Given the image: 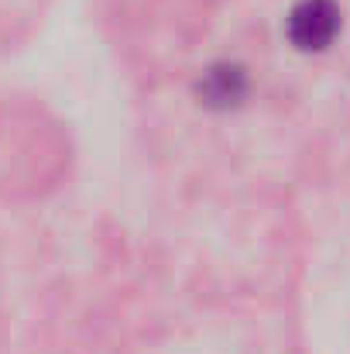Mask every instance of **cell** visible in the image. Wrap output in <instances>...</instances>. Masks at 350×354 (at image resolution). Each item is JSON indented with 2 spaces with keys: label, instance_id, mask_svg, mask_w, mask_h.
I'll list each match as a JSON object with an SVG mask.
<instances>
[{
  "label": "cell",
  "instance_id": "obj_1",
  "mask_svg": "<svg viewBox=\"0 0 350 354\" xmlns=\"http://www.w3.org/2000/svg\"><path fill=\"white\" fill-rule=\"evenodd\" d=\"M340 31V10L333 0H302L289 14V38L302 52H323Z\"/></svg>",
  "mask_w": 350,
  "mask_h": 354
},
{
  "label": "cell",
  "instance_id": "obj_2",
  "mask_svg": "<svg viewBox=\"0 0 350 354\" xmlns=\"http://www.w3.org/2000/svg\"><path fill=\"white\" fill-rule=\"evenodd\" d=\"M244 90H247V80H244V73L237 66H217L200 83L203 100L213 104V107H231V104H237L244 97Z\"/></svg>",
  "mask_w": 350,
  "mask_h": 354
}]
</instances>
